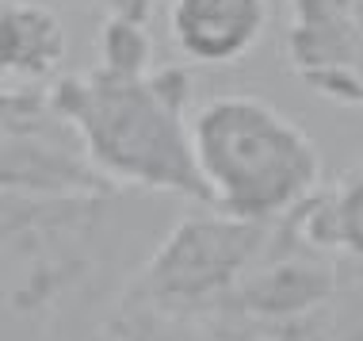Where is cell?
<instances>
[{
	"mask_svg": "<svg viewBox=\"0 0 363 341\" xmlns=\"http://www.w3.org/2000/svg\"><path fill=\"white\" fill-rule=\"evenodd\" d=\"M150 192L0 196L4 341H107L115 310L172 219Z\"/></svg>",
	"mask_w": 363,
	"mask_h": 341,
	"instance_id": "6da1fadb",
	"label": "cell"
},
{
	"mask_svg": "<svg viewBox=\"0 0 363 341\" xmlns=\"http://www.w3.org/2000/svg\"><path fill=\"white\" fill-rule=\"evenodd\" d=\"M50 96L107 180L207 203L191 150V73L184 65L123 70L96 62L84 73L57 77Z\"/></svg>",
	"mask_w": 363,
	"mask_h": 341,
	"instance_id": "7a4b0ae2",
	"label": "cell"
},
{
	"mask_svg": "<svg viewBox=\"0 0 363 341\" xmlns=\"http://www.w3.org/2000/svg\"><path fill=\"white\" fill-rule=\"evenodd\" d=\"M195 169L207 203L238 219L276 222L321 188L318 142L257 92H218L191 112Z\"/></svg>",
	"mask_w": 363,
	"mask_h": 341,
	"instance_id": "3957f363",
	"label": "cell"
},
{
	"mask_svg": "<svg viewBox=\"0 0 363 341\" xmlns=\"http://www.w3.org/2000/svg\"><path fill=\"white\" fill-rule=\"evenodd\" d=\"M272 222L238 219L203 203V211L172 219L153 253L142 261L123 303L211 315L257 261Z\"/></svg>",
	"mask_w": 363,
	"mask_h": 341,
	"instance_id": "277c9868",
	"label": "cell"
},
{
	"mask_svg": "<svg viewBox=\"0 0 363 341\" xmlns=\"http://www.w3.org/2000/svg\"><path fill=\"white\" fill-rule=\"evenodd\" d=\"M0 192L19 196H107L119 184L92 161L81 131L54 104L50 85L0 92Z\"/></svg>",
	"mask_w": 363,
	"mask_h": 341,
	"instance_id": "5b68a950",
	"label": "cell"
},
{
	"mask_svg": "<svg viewBox=\"0 0 363 341\" xmlns=\"http://www.w3.org/2000/svg\"><path fill=\"white\" fill-rule=\"evenodd\" d=\"M264 27L268 0H169V35L195 65H238Z\"/></svg>",
	"mask_w": 363,
	"mask_h": 341,
	"instance_id": "8992f818",
	"label": "cell"
},
{
	"mask_svg": "<svg viewBox=\"0 0 363 341\" xmlns=\"http://www.w3.org/2000/svg\"><path fill=\"white\" fill-rule=\"evenodd\" d=\"M69 54L65 23L43 0L0 4V77L8 89L54 85Z\"/></svg>",
	"mask_w": 363,
	"mask_h": 341,
	"instance_id": "52a82bcc",
	"label": "cell"
},
{
	"mask_svg": "<svg viewBox=\"0 0 363 341\" xmlns=\"http://www.w3.org/2000/svg\"><path fill=\"white\" fill-rule=\"evenodd\" d=\"M294 215L318 246L340 253L352 265H363V158L345 177L321 184L306 203L294 207Z\"/></svg>",
	"mask_w": 363,
	"mask_h": 341,
	"instance_id": "ba28073f",
	"label": "cell"
},
{
	"mask_svg": "<svg viewBox=\"0 0 363 341\" xmlns=\"http://www.w3.org/2000/svg\"><path fill=\"white\" fill-rule=\"evenodd\" d=\"M107 341H268V337L207 315H180V310L119 303L111 326H107Z\"/></svg>",
	"mask_w": 363,
	"mask_h": 341,
	"instance_id": "9c48e42d",
	"label": "cell"
},
{
	"mask_svg": "<svg viewBox=\"0 0 363 341\" xmlns=\"http://www.w3.org/2000/svg\"><path fill=\"white\" fill-rule=\"evenodd\" d=\"M92 4L107 8V16H126V19H145L150 23V12L157 0H92Z\"/></svg>",
	"mask_w": 363,
	"mask_h": 341,
	"instance_id": "30bf717a",
	"label": "cell"
}]
</instances>
